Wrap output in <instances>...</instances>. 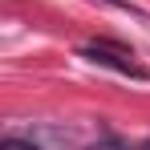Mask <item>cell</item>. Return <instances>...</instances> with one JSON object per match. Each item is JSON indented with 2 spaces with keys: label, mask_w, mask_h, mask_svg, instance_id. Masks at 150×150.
Segmentation results:
<instances>
[{
  "label": "cell",
  "mask_w": 150,
  "mask_h": 150,
  "mask_svg": "<svg viewBox=\"0 0 150 150\" xmlns=\"http://www.w3.org/2000/svg\"><path fill=\"white\" fill-rule=\"evenodd\" d=\"M81 57H89L93 65H110V69H118V73H130V77H146V69L134 61V53L118 49V45H110V41H98V45H85Z\"/></svg>",
  "instance_id": "6da1fadb"
},
{
  "label": "cell",
  "mask_w": 150,
  "mask_h": 150,
  "mask_svg": "<svg viewBox=\"0 0 150 150\" xmlns=\"http://www.w3.org/2000/svg\"><path fill=\"white\" fill-rule=\"evenodd\" d=\"M0 150H33V142H21V138H8Z\"/></svg>",
  "instance_id": "7a4b0ae2"
},
{
  "label": "cell",
  "mask_w": 150,
  "mask_h": 150,
  "mask_svg": "<svg viewBox=\"0 0 150 150\" xmlns=\"http://www.w3.org/2000/svg\"><path fill=\"white\" fill-rule=\"evenodd\" d=\"M89 150H126V146H118V142H98V146H89Z\"/></svg>",
  "instance_id": "3957f363"
},
{
  "label": "cell",
  "mask_w": 150,
  "mask_h": 150,
  "mask_svg": "<svg viewBox=\"0 0 150 150\" xmlns=\"http://www.w3.org/2000/svg\"><path fill=\"white\" fill-rule=\"evenodd\" d=\"M142 150H150V142H146V146H142Z\"/></svg>",
  "instance_id": "277c9868"
}]
</instances>
